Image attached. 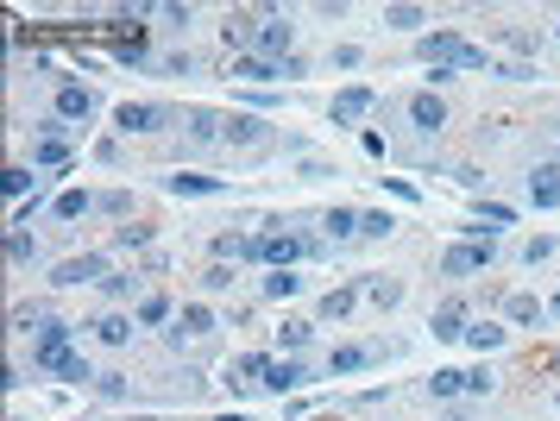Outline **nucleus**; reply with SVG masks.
Returning <instances> with one entry per match:
<instances>
[{
  "label": "nucleus",
  "instance_id": "1",
  "mask_svg": "<svg viewBox=\"0 0 560 421\" xmlns=\"http://www.w3.org/2000/svg\"><path fill=\"white\" fill-rule=\"evenodd\" d=\"M214 327H221V321H214V308H208V302H183V308H176V321L164 327V346H170V352L208 346V340H214Z\"/></svg>",
  "mask_w": 560,
  "mask_h": 421
},
{
  "label": "nucleus",
  "instance_id": "2",
  "mask_svg": "<svg viewBox=\"0 0 560 421\" xmlns=\"http://www.w3.org/2000/svg\"><path fill=\"white\" fill-rule=\"evenodd\" d=\"M491 265H498V239L485 233V239H460V246H447L434 271H441L447 283H460V277H472V271H491Z\"/></svg>",
  "mask_w": 560,
  "mask_h": 421
},
{
  "label": "nucleus",
  "instance_id": "3",
  "mask_svg": "<svg viewBox=\"0 0 560 421\" xmlns=\"http://www.w3.org/2000/svg\"><path fill=\"white\" fill-rule=\"evenodd\" d=\"M278 145V126L265 120V114H227V151H240V157H265Z\"/></svg>",
  "mask_w": 560,
  "mask_h": 421
},
{
  "label": "nucleus",
  "instance_id": "4",
  "mask_svg": "<svg viewBox=\"0 0 560 421\" xmlns=\"http://www.w3.org/2000/svg\"><path fill=\"white\" fill-rule=\"evenodd\" d=\"M265 19H271V25H259V38H252V57H271V63L296 57V51H289V44H296V25H289V13H283V6H265Z\"/></svg>",
  "mask_w": 560,
  "mask_h": 421
},
{
  "label": "nucleus",
  "instance_id": "5",
  "mask_svg": "<svg viewBox=\"0 0 560 421\" xmlns=\"http://www.w3.org/2000/svg\"><path fill=\"white\" fill-rule=\"evenodd\" d=\"M170 120H176V114H170L164 101H120V108H114V126H120L127 139H133V133H164Z\"/></svg>",
  "mask_w": 560,
  "mask_h": 421
},
{
  "label": "nucleus",
  "instance_id": "6",
  "mask_svg": "<svg viewBox=\"0 0 560 421\" xmlns=\"http://www.w3.org/2000/svg\"><path fill=\"white\" fill-rule=\"evenodd\" d=\"M183 145H189V151L227 145V114H221V108H189V114H183Z\"/></svg>",
  "mask_w": 560,
  "mask_h": 421
},
{
  "label": "nucleus",
  "instance_id": "7",
  "mask_svg": "<svg viewBox=\"0 0 560 421\" xmlns=\"http://www.w3.org/2000/svg\"><path fill=\"white\" fill-rule=\"evenodd\" d=\"M378 114V95L365 89V82H353V89H340L334 101H327V120L334 126H359V120H372Z\"/></svg>",
  "mask_w": 560,
  "mask_h": 421
},
{
  "label": "nucleus",
  "instance_id": "8",
  "mask_svg": "<svg viewBox=\"0 0 560 421\" xmlns=\"http://www.w3.org/2000/svg\"><path fill=\"white\" fill-rule=\"evenodd\" d=\"M32 365H38V371H57L63 384H95V378H101L82 352H44V346H32Z\"/></svg>",
  "mask_w": 560,
  "mask_h": 421
},
{
  "label": "nucleus",
  "instance_id": "9",
  "mask_svg": "<svg viewBox=\"0 0 560 421\" xmlns=\"http://www.w3.org/2000/svg\"><path fill=\"white\" fill-rule=\"evenodd\" d=\"M101 277H114V271H108V252H82V258H63L51 283H57V289H82V283L101 289Z\"/></svg>",
  "mask_w": 560,
  "mask_h": 421
},
{
  "label": "nucleus",
  "instance_id": "10",
  "mask_svg": "<svg viewBox=\"0 0 560 421\" xmlns=\"http://www.w3.org/2000/svg\"><path fill=\"white\" fill-rule=\"evenodd\" d=\"M403 120L416 126L422 139H434V133L447 126V101H441L434 89H422V95H410V101H403Z\"/></svg>",
  "mask_w": 560,
  "mask_h": 421
},
{
  "label": "nucleus",
  "instance_id": "11",
  "mask_svg": "<svg viewBox=\"0 0 560 421\" xmlns=\"http://www.w3.org/2000/svg\"><path fill=\"white\" fill-rule=\"evenodd\" d=\"M460 51H466V38H460L453 25H441V32H422V44H416V57L428 63V70H434V63H447V70H453V57H460Z\"/></svg>",
  "mask_w": 560,
  "mask_h": 421
},
{
  "label": "nucleus",
  "instance_id": "12",
  "mask_svg": "<svg viewBox=\"0 0 560 421\" xmlns=\"http://www.w3.org/2000/svg\"><path fill=\"white\" fill-rule=\"evenodd\" d=\"M51 114H57L63 126H76V120L89 126V114H95V95H89L82 82H57V108H51Z\"/></svg>",
  "mask_w": 560,
  "mask_h": 421
},
{
  "label": "nucleus",
  "instance_id": "13",
  "mask_svg": "<svg viewBox=\"0 0 560 421\" xmlns=\"http://www.w3.org/2000/svg\"><path fill=\"white\" fill-rule=\"evenodd\" d=\"M214 258H221V265H265L259 233H221V239H214Z\"/></svg>",
  "mask_w": 560,
  "mask_h": 421
},
{
  "label": "nucleus",
  "instance_id": "14",
  "mask_svg": "<svg viewBox=\"0 0 560 421\" xmlns=\"http://www.w3.org/2000/svg\"><path fill=\"white\" fill-rule=\"evenodd\" d=\"M384 352H391V346H378V340H372V346H334V352H327V371H334V378H346V371H365V365H378Z\"/></svg>",
  "mask_w": 560,
  "mask_h": 421
},
{
  "label": "nucleus",
  "instance_id": "15",
  "mask_svg": "<svg viewBox=\"0 0 560 421\" xmlns=\"http://www.w3.org/2000/svg\"><path fill=\"white\" fill-rule=\"evenodd\" d=\"M32 164L38 170H70L76 164V145L63 139V133H44V139H32Z\"/></svg>",
  "mask_w": 560,
  "mask_h": 421
},
{
  "label": "nucleus",
  "instance_id": "16",
  "mask_svg": "<svg viewBox=\"0 0 560 421\" xmlns=\"http://www.w3.org/2000/svg\"><path fill=\"white\" fill-rule=\"evenodd\" d=\"M542 321H548V302H536L529 289L504 295V327H542Z\"/></svg>",
  "mask_w": 560,
  "mask_h": 421
},
{
  "label": "nucleus",
  "instance_id": "17",
  "mask_svg": "<svg viewBox=\"0 0 560 421\" xmlns=\"http://www.w3.org/2000/svg\"><path fill=\"white\" fill-rule=\"evenodd\" d=\"M529 201H536V208H560V157L529 170Z\"/></svg>",
  "mask_w": 560,
  "mask_h": 421
},
{
  "label": "nucleus",
  "instance_id": "18",
  "mask_svg": "<svg viewBox=\"0 0 560 421\" xmlns=\"http://www.w3.org/2000/svg\"><path fill=\"white\" fill-rule=\"evenodd\" d=\"M302 384H308V365H302V359H278V365L265 371V390H271V397H289V390H302Z\"/></svg>",
  "mask_w": 560,
  "mask_h": 421
},
{
  "label": "nucleus",
  "instance_id": "19",
  "mask_svg": "<svg viewBox=\"0 0 560 421\" xmlns=\"http://www.w3.org/2000/svg\"><path fill=\"white\" fill-rule=\"evenodd\" d=\"M164 189H170V195H227V182H221V176H195V170L164 176Z\"/></svg>",
  "mask_w": 560,
  "mask_h": 421
},
{
  "label": "nucleus",
  "instance_id": "20",
  "mask_svg": "<svg viewBox=\"0 0 560 421\" xmlns=\"http://www.w3.org/2000/svg\"><path fill=\"white\" fill-rule=\"evenodd\" d=\"M227 76H240V82H278L283 63H271V57H252V51H246V57H233V63H227Z\"/></svg>",
  "mask_w": 560,
  "mask_h": 421
},
{
  "label": "nucleus",
  "instance_id": "21",
  "mask_svg": "<svg viewBox=\"0 0 560 421\" xmlns=\"http://www.w3.org/2000/svg\"><path fill=\"white\" fill-rule=\"evenodd\" d=\"M321 233H327L334 246L359 239V208H327V214H321Z\"/></svg>",
  "mask_w": 560,
  "mask_h": 421
},
{
  "label": "nucleus",
  "instance_id": "22",
  "mask_svg": "<svg viewBox=\"0 0 560 421\" xmlns=\"http://www.w3.org/2000/svg\"><path fill=\"white\" fill-rule=\"evenodd\" d=\"M428 333H434V340H466V302H447V308H434Z\"/></svg>",
  "mask_w": 560,
  "mask_h": 421
},
{
  "label": "nucleus",
  "instance_id": "23",
  "mask_svg": "<svg viewBox=\"0 0 560 421\" xmlns=\"http://www.w3.org/2000/svg\"><path fill=\"white\" fill-rule=\"evenodd\" d=\"M51 214H57V220H82V214H95V195H89V189H63V195L51 201Z\"/></svg>",
  "mask_w": 560,
  "mask_h": 421
},
{
  "label": "nucleus",
  "instance_id": "24",
  "mask_svg": "<svg viewBox=\"0 0 560 421\" xmlns=\"http://www.w3.org/2000/svg\"><path fill=\"white\" fill-rule=\"evenodd\" d=\"M353 302H359V283L327 289V295H321V321H346V314H353Z\"/></svg>",
  "mask_w": 560,
  "mask_h": 421
},
{
  "label": "nucleus",
  "instance_id": "25",
  "mask_svg": "<svg viewBox=\"0 0 560 421\" xmlns=\"http://www.w3.org/2000/svg\"><path fill=\"white\" fill-rule=\"evenodd\" d=\"M89 327H95L101 346H127V340H133V314H101V321H89Z\"/></svg>",
  "mask_w": 560,
  "mask_h": 421
},
{
  "label": "nucleus",
  "instance_id": "26",
  "mask_svg": "<svg viewBox=\"0 0 560 421\" xmlns=\"http://www.w3.org/2000/svg\"><path fill=\"white\" fill-rule=\"evenodd\" d=\"M504 340H510L504 321H479V327H466V346H472V352H498Z\"/></svg>",
  "mask_w": 560,
  "mask_h": 421
},
{
  "label": "nucleus",
  "instance_id": "27",
  "mask_svg": "<svg viewBox=\"0 0 560 421\" xmlns=\"http://www.w3.org/2000/svg\"><path fill=\"white\" fill-rule=\"evenodd\" d=\"M428 397H434V403H453V397H466V371H453V365H441V371L428 378Z\"/></svg>",
  "mask_w": 560,
  "mask_h": 421
},
{
  "label": "nucleus",
  "instance_id": "28",
  "mask_svg": "<svg viewBox=\"0 0 560 421\" xmlns=\"http://www.w3.org/2000/svg\"><path fill=\"white\" fill-rule=\"evenodd\" d=\"M308 340H315V321H283V327H278V346H283V359H296V352H302Z\"/></svg>",
  "mask_w": 560,
  "mask_h": 421
},
{
  "label": "nucleus",
  "instance_id": "29",
  "mask_svg": "<svg viewBox=\"0 0 560 421\" xmlns=\"http://www.w3.org/2000/svg\"><path fill=\"white\" fill-rule=\"evenodd\" d=\"M32 258H38V239H32V233H19V227H13V233H6V265H13V271H25V265H32Z\"/></svg>",
  "mask_w": 560,
  "mask_h": 421
},
{
  "label": "nucleus",
  "instance_id": "30",
  "mask_svg": "<svg viewBox=\"0 0 560 421\" xmlns=\"http://www.w3.org/2000/svg\"><path fill=\"white\" fill-rule=\"evenodd\" d=\"M296 289H302V277H296V271H271V277L259 283V295H265V302H289Z\"/></svg>",
  "mask_w": 560,
  "mask_h": 421
},
{
  "label": "nucleus",
  "instance_id": "31",
  "mask_svg": "<svg viewBox=\"0 0 560 421\" xmlns=\"http://www.w3.org/2000/svg\"><path fill=\"white\" fill-rule=\"evenodd\" d=\"M384 25L391 32H422L428 25V6H384Z\"/></svg>",
  "mask_w": 560,
  "mask_h": 421
},
{
  "label": "nucleus",
  "instance_id": "32",
  "mask_svg": "<svg viewBox=\"0 0 560 421\" xmlns=\"http://www.w3.org/2000/svg\"><path fill=\"white\" fill-rule=\"evenodd\" d=\"M359 295H372L378 308H397V302H403V283H384V277H359Z\"/></svg>",
  "mask_w": 560,
  "mask_h": 421
},
{
  "label": "nucleus",
  "instance_id": "33",
  "mask_svg": "<svg viewBox=\"0 0 560 421\" xmlns=\"http://www.w3.org/2000/svg\"><path fill=\"white\" fill-rule=\"evenodd\" d=\"M164 321H176V302H170V295H145L139 302V327H164Z\"/></svg>",
  "mask_w": 560,
  "mask_h": 421
},
{
  "label": "nucleus",
  "instance_id": "34",
  "mask_svg": "<svg viewBox=\"0 0 560 421\" xmlns=\"http://www.w3.org/2000/svg\"><path fill=\"white\" fill-rule=\"evenodd\" d=\"M38 182H44V176H32V170H25V164H13V170H6V176H0V189H6V195H13V201H25V189H32V195H38Z\"/></svg>",
  "mask_w": 560,
  "mask_h": 421
},
{
  "label": "nucleus",
  "instance_id": "35",
  "mask_svg": "<svg viewBox=\"0 0 560 421\" xmlns=\"http://www.w3.org/2000/svg\"><path fill=\"white\" fill-rule=\"evenodd\" d=\"M498 44H504V51H517V63H529V57H536V32H517V25H504V32H498Z\"/></svg>",
  "mask_w": 560,
  "mask_h": 421
},
{
  "label": "nucleus",
  "instance_id": "36",
  "mask_svg": "<svg viewBox=\"0 0 560 421\" xmlns=\"http://www.w3.org/2000/svg\"><path fill=\"white\" fill-rule=\"evenodd\" d=\"M95 214H114V220H127V214H133V195H127V189H101V195H95Z\"/></svg>",
  "mask_w": 560,
  "mask_h": 421
},
{
  "label": "nucleus",
  "instance_id": "37",
  "mask_svg": "<svg viewBox=\"0 0 560 421\" xmlns=\"http://www.w3.org/2000/svg\"><path fill=\"white\" fill-rule=\"evenodd\" d=\"M391 227H397V220H391L384 208H365V214H359V239H391Z\"/></svg>",
  "mask_w": 560,
  "mask_h": 421
},
{
  "label": "nucleus",
  "instance_id": "38",
  "mask_svg": "<svg viewBox=\"0 0 560 421\" xmlns=\"http://www.w3.org/2000/svg\"><path fill=\"white\" fill-rule=\"evenodd\" d=\"M139 246H151V227H145V220H127V227L114 233V252H139Z\"/></svg>",
  "mask_w": 560,
  "mask_h": 421
},
{
  "label": "nucleus",
  "instance_id": "39",
  "mask_svg": "<svg viewBox=\"0 0 560 421\" xmlns=\"http://www.w3.org/2000/svg\"><path fill=\"white\" fill-rule=\"evenodd\" d=\"M101 295H108V302H127V295H139V277H133V271H120V277H101ZM145 302V295H139Z\"/></svg>",
  "mask_w": 560,
  "mask_h": 421
},
{
  "label": "nucleus",
  "instance_id": "40",
  "mask_svg": "<svg viewBox=\"0 0 560 421\" xmlns=\"http://www.w3.org/2000/svg\"><path fill=\"white\" fill-rule=\"evenodd\" d=\"M202 289H208V295H227V289H233V265H221V258H214V265L202 271Z\"/></svg>",
  "mask_w": 560,
  "mask_h": 421
},
{
  "label": "nucleus",
  "instance_id": "41",
  "mask_svg": "<svg viewBox=\"0 0 560 421\" xmlns=\"http://www.w3.org/2000/svg\"><path fill=\"white\" fill-rule=\"evenodd\" d=\"M157 76H195V57L189 51H164L157 57Z\"/></svg>",
  "mask_w": 560,
  "mask_h": 421
},
{
  "label": "nucleus",
  "instance_id": "42",
  "mask_svg": "<svg viewBox=\"0 0 560 421\" xmlns=\"http://www.w3.org/2000/svg\"><path fill=\"white\" fill-rule=\"evenodd\" d=\"M479 220H491V227H517V208H510V201H479Z\"/></svg>",
  "mask_w": 560,
  "mask_h": 421
},
{
  "label": "nucleus",
  "instance_id": "43",
  "mask_svg": "<svg viewBox=\"0 0 560 421\" xmlns=\"http://www.w3.org/2000/svg\"><path fill=\"white\" fill-rule=\"evenodd\" d=\"M555 252H560V239H529V246H523V265L536 271V265H548Z\"/></svg>",
  "mask_w": 560,
  "mask_h": 421
},
{
  "label": "nucleus",
  "instance_id": "44",
  "mask_svg": "<svg viewBox=\"0 0 560 421\" xmlns=\"http://www.w3.org/2000/svg\"><path fill=\"white\" fill-rule=\"evenodd\" d=\"M44 321H51L44 308H13V333H38Z\"/></svg>",
  "mask_w": 560,
  "mask_h": 421
},
{
  "label": "nucleus",
  "instance_id": "45",
  "mask_svg": "<svg viewBox=\"0 0 560 421\" xmlns=\"http://www.w3.org/2000/svg\"><path fill=\"white\" fill-rule=\"evenodd\" d=\"M95 390H101L108 403H127V378H120V371H101V378H95Z\"/></svg>",
  "mask_w": 560,
  "mask_h": 421
},
{
  "label": "nucleus",
  "instance_id": "46",
  "mask_svg": "<svg viewBox=\"0 0 560 421\" xmlns=\"http://www.w3.org/2000/svg\"><path fill=\"white\" fill-rule=\"evenodd\" d=\"M491 390H498V378H491L485 365H479V371H466V397H491Z\"/></svg>",
  "mask_w": 560,
  "mask_h": 421
},
{
  "label": "nucleus",
  "instance_id": "47",
  "mask_svg": "<svg viewBox=\"0 0 560 421\" xmlns=\"http://www.w3.org/2000/svg\"><path fill=\"white\" fill-rule=\"evenodd\" d=\"M491 76H504V82H536V63H498Z\"/></svg>",
  "mask_w": 560,
  "mask_h": 421
},
{
  "label": "nucleus",
  "instance_id": "48",
  "mask_svg": "<svg viewBox=\"0 0 560 421\" xmlns=\"http://www.w3.org/2000/svg\"><path fill=\"white\" fill-rule=\"evenodd\" d=\"M453 182H460V189H485V170H479V164H453Z\"/></svg>",
  "mask_w": 560,
  "mask_h": 421
},
{
  "label": "nucleus",
  "instance_id": "49",
  "mask_svg": "<svg viewBox=\"0 0 560 421\" xmlns=\"http://www.w3.org/2000/svg\"><path fill=\"white\" fill-rule=\"evenodd\" d=\"M447 82H460V70H447V63H434V70H428V89H434V95H441V89H447Z\"/></svg>",
  "mask_w": 560,
  "mask_h": 421
},
{
  "label": "nucleus",
  "instance_id": "50",
  "mask_svg": "<svg viewBox=\"0 0 560 421\" xmlns=\"http://www.w3.org/2000/svg\"><path fill=\"white\" fill-rule=\"evenodd\" d=\"M189 19H195V6H164V25H176V32H183Z\"/></svg>",
  "mask_w": 560,
  "mask_h": 421
},
{
  "label": "nucleus",
  "instance_id": "51",
  "mask_svg": "<svg viewBox=\"0 0 560 421\" xmlns=\"http://www.w3.org/2000/svg\"><path fill=\"white\" fill-rule=\"evenodd\" d=\"M302 176H340V170H334L327 157H302Z\"/></svg>",
  "mask_w": 560,
  "mask_h": 421
},
{
  "label": "nucleus",
  "instance_id": "52",
  "mask_svg": "<svg viewBox=\"0 0 560 421\" xmlns=\"http://www.w3.org/2000/svg\"><path fill=\"white\" fill-rule=\"evenodd\" d=\"M384 189H391V195H403V201H422L416 182H403V176H384Z\"/></svg>",
  "mask_w": 560,
  "mask_h": 421
},
{
  "label": "nucleus",
  "instance_id": "53",
  "mask_svg": "<svg viewBox=\"0 0 560 421\" xmlns=\"http://www.w3.org/2000/svg\"><path fill=\"white\" fill-rule=\"evenodd\" d=\"M542 371H548V378H560V346L548 352V359H542Z\"/></svg>",
  "mask_w": 560,
  "mask_h": 421
},
{
  "label": "nucleus",
  "instance_id": "54",
  "mask_svg": "<svg viewBox=\"0 0 560 421\" xmlns=\"http://www.w3.org/2000/svg\"><path fill=\"white\" fill-rule=\"evenodd\" d=\"M548 321H560V295H555V302H548Z\"/></svg>",
  "mask_w": 560,
  "mask_h": 421
},
{
  "label": "nucleus",
  "instance_id": "55",
  "mask_svg": "<svg viewBox=\"0 0 560 421\" xmlns=\"http://www.w3.org/2000/svg\"><path fill=\"white\" fill-rule=\"evenodd\" d=\"M214 421H246V416H214Z\"/></svg>",
  "mask_w": 560,
  "mask_h": 421
},
{
  "label": "nucleus",
  "instance_id": "56",
  "mask_svg": "<svg viewBox=\"0 0 560 421\" xmlns=\"http://www.w3.org/2000/svg\"><path fill=\"white\" fill-rule=\"evenodd\" d=\"M321 421H340V416H321Z\"/></svg>",
  "mask_w": 560,
  "mask_h": 421
},
{
  "label": "nucleus",
  "instance_id": "57",
  "mask_svg": "<svg viewBox=\"0 0 560 421\" xmlns=\"http://www.w3.org/2000/svg\"><path fill=\"white\" fill-rule=\"evenodd\" d=\"M555 38H560V19H555Z\"/></svg>",
  "mask_w": 560,
  "mask_h": 421
},
{
  "label": "nucleus",
  "instance_id": "58",
  "mask_svg": "<svg viewBox=\"0 0 560 421\" xmlns=\"http://www.w3.org/2000/svg\"><path fill=\"white\" fill-rule=\"evenodd\" d=\"M555 403H560V390H555Z\"/></svg>",
  "mask_w": 560,
  "mask_h": 421
}]
</instances>
